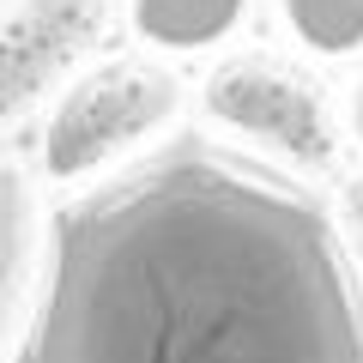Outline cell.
Listing matches in <instances>:
<instances>
[{"label": "cell", "mask_w": 363, "mask_h": 363, "mask_svg": "<svg viewBox=\"0 0 363 363\" xmlns=\"http://www.w3.org/2000/svg\"><path fill=\"white\" fill-rule=\"evenodd\" d=\"M6 363H363L357 260L297 169L182 133L55 206Z\"/></svg>", "instance_id": "1"}, {"label": "cell", "mask_w": 363, "mask_h": 363, "mask_svg": "<svg viewBox=\"0 0 363 363\" xmlns=\"http://www.w3.org/2000/svg\"><path fill=\"white\" fill-rule=\"evenodd\" d=\"M188 104V79L164 55H104L55 91L37 133V164L49 182H85L121 164L169 128Z\"/></svg>", "instance_id": "2"}, {"label": "cell", "mask_w": 363, "mask_h": 363, "mask_svg": "<svg viewBox=\"0 0 363 363\" xmlns=\"http://www.w3.org/2000/svg\"><path fill=\"white\" fill-rule=\"evenodd\" d=\"M200 109L212 128L272 152L285 169H327L339 157V109L315 67L279 49H236L200 79Z\"/></svg>", "instance_id": "3"}, {"label": "cell", "mask_w": 363, "mask_h": 363, "mask_svg": "<svg viewBox=\"0 0 363 363\" xmlns=\"http://www.w3.org/2000/svg\"><path fill=\"white\" fill-rule=\"evenodd\" d=\"M116 30V0H0V128L61 91Z\"/></svg>", "instance_id": "4"}, {"label": "cell", "mask_w": 363, "mask_h": 363, "mask_svg": "<svg viewBox=\"0 0 363 363\" xmlns=\"http://www.w3.org/2000/svg\"><path fill=\"white\" fill-rule=\"evenodd\" d=\"M37 260H43L37 182L13 152H0V363L13 357L18 333H25L30 297H37Z\"/></svg>", "instance_id": "5"}, {"label": "cell", "mask_w": 363, "mask_h": 363, "mask_svg": "<svg viewBox=\"0 0 363 363\" xmlns=\"http://www.w3.org/2000/svg\"><path fill=\"white\" fill-rule=\"evenodd\" d=\"M255 0H128V30L145 55H200L242 30Z\"/></svg>", "instance_id": "6"}, {"label": "cell", "mask_w": 363, "mask_h": 363, "mask_svg": "<svg viewBox=\"0 0 363 363\" xmlns=\"http://www.w3.org/2000/svg\"><path fill=\"white\" fill-rule=\"evenodd\" d=\"M279 18L321 61L363 55V0H279Z\"/></svg>", "instance_id": "7"}, {"label": "cell", "mask_w": 363, "mask_h": 363, "mask_svg": "<svg viewBox=\"0 0 363 363\" xmlns=\"http://www.w3.org/2000/svg\"><path fill=\"white\" fill-rule=\"evenodd\" d=\"M339 230L357 242V260H363V176L345 182V200H339Z\"/></svg>", "instance_id": "8"}, {"label": "cell", "mask_w": 363, "mask_h": 363, "mask_svg": "<svg viewBox=\"0 0 363 363\" xmlns=\"http://www.w3.org/2000/svg\"><path fill=\"white\" fill-rule=\"evenodd\" d=\"M345 128H351V140H357V152H363V73L351 79V91H345Z\"/></svg>", "instance_id": "9"}]
</instances>
